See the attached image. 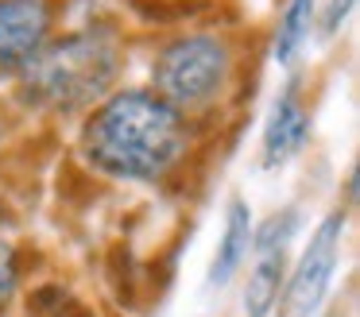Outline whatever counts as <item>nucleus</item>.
I'll return each instance as SVG.
<instances>
[{
	"mask_svg": "<svg viewBox=\"0 0 360 317\" xmlns=\"http://www.w3.org/2000/svg\"><path fill=\"white\" fill-rule=\"evenodd\" d=\"M306 136H310V116L298 105L295 89H283L264 128V167H283L295 151H302Z\"/></svg>",
	"mask_w": 360,
	"mask_h": 317,
	"instance_id": "7",
	"label": "nucleus"
},
{
	"mask_svg": "<svg viewBox=\"0 0 360 317\" xmlns=\"http://www.w3.org/2000/svg\"><path fill=\"white\" fill-rule=\"evenodd\" d=\"M352 12V0H329V8H326V23H321V31L326 35H333L337 27L345 23V15Z\"/></svg>",
	"mask_w": 360,
	"mask_h": 317,
	"instance_id": "11",
	"label": "nucleus"
},
{
	"mask_svg": "<svg viewBox=\"0 0 360 317\" xmlns=\"http://www.w3.org/2000/svg\"><path fill=\"white\" fill-rule=\"evenodd\" d=\"M252 209L244 201H233L225 213V236H221V247L213 255V267H210V283L213 286H225L229 278L236 275V267L244 263V255L252 252Z\"/></svg>",
	"mask_w": 360,
	"mask_h": 317,
	"instance_id": "8",
	"label": "nucleus"
},
{
	"mask_svg": "<svg viewBox=\"0 0 360 317\" xmlns=\"http://www.w3.org/2000/svg\"><path fill=\"white\" fill-rule=\"evenodd\" d=\"M186 147L182 120L163 97L117 93L105 101L82 131V155L97 170L128 182H155L179 162Z\"/></svg>",
	"mask_w": 360,
	"mask_h": 317,
	"instance_id": "1",
	"label": "nucleus"
},
{
	"mask_svg": "<svg viewBox=\"0 0 360 317\" xmlns=\"http://www.w3.org/2000/svg\"><path fill=\"white\" fill-rule=\"evenodd\" d=\"M51 31L47 0H0V77L20 74Z\"/></svg>",
	"mask_w": 360,
	"mask_h": 317,
	"instance_id": "6",
	"label": "nucleus"
},
{
	"mask_svg": "<svg viewBox=\"0 0 360 317\" xmlns=\"http://www.w3.org/2000/svg\"><path fill=\"white\" fill-rule=\"evenodd\" d=\"M117 39L105 31H82L63 43H43V51L20 74H24V97L32 105L74 112V108L105 97L109 85L117 82Z\"/></svg>",
	"mask_w": 360,
	"mask_h": 317,
	"instance_id": "2",
	"label": "nucleus"
},
{
	"mask_svg": "<svg viewBox=\"0 0 360 317\" xmlns=\"http://www.w3.org/2000/svg\"><path fill=\"white\" fill-rule=\"evenodd\" d=\"M0 221H4V209H0Z\"/></svg>",
	"mask_w": 360,
	"mask_h": 317,
	"instance_id": "12",
	"label": "nucleus"
},
{
	"mask_svg": "<svg viewBox=\"0 0 360 317\" xmlns=\"http://www.w3.org/2000/svg\"><path fill=\"white\" fill-rule=\"evenodd\" d=\"M341 236H345V213H329L310 236V247L302 252L295 275H290L287 290L279 298V317H314L318 306L326 302L329 278L337 271V255H341Z\"/></svg>",
	"mask_w": 360,
	"mask_h": 317,
	"instance_id": "4",
	"label": "nucleus"
},
{
	"mask_svg": "<svg viewBox=\"0 0 360 317\" xmlns=\"http://www.w3.org/2000/svg\"><path fill=\"white\" fill-rule=\"evenodd\" d=\"M229 46L213 35H186L174 39L163 54L155 58V89L167 105L179 112V108H205L210 101L221 97L229 82Z\"/></svg>",
	"mask_w": 360,
	"mask_h": 317,
	"instance_id": "3",
	"label": "nucleus"
},
{
	"mask_svg": "<svg viewBox=\"0 0 360 317\" xmlns=\"http://www.w3.org/2000/svg\"><path fill=\"white\" fill-rule=\"evenodd\" d=\"M314 27V0H287V12L275 31V62H295V54L302 51V43L310 39Z\"/></svg>",
	"mask_w": 360,
	"mask_h": 317,
	"instance_id": "9",
	"label": "nucleus"
},
{
	"mask_svg": "<svg viewBox=\"0 0 360 317\" xmlns=\"http://www.w3.org/2000/svg\"><path fill=\"white\" fill-rule=\"evenodd\" d=\"M12 290H16V259L8 244H0V306L12 298Z\"/></svg>",
	"mask_w": 360,
	"mask_h": 317,
	"instance_id": "10",
	"label": "nucleus"
},
{
	"mask_svg": "<svg viewBox=\"0 0 360 317\" xmlns=\"http://www.w3.org/2000/svg\"><path fill=\"white\" fill-rule=\"evenodd\" d=\"M298 213L295 209H283L279 216L259 228V236H252V247H256V263H252L248 275V290H244V309L248 317H267L271 306L279 302V286H283V267H287V247L290 236H295Z\"/></svg>",
	"mask_w": 360,
	"mask_h": 317,
	"instance_id": "5",
	"label": "nucleus"
}]
</instances>
